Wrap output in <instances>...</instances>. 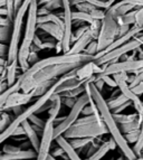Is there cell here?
Wrapping results in <instances>:
<instances>
[{
  "label": "cell",
  "instance_id": "d6a6232c",
  "mask_svg": "<svg viewBox=\"0 0 143 160\" xmlns=\"http://www.w3.org/2000/svg\"><path fill=\"white\" fill-rule=\"evenodd\" d=\"M49 155L53 156L54 158H58V157H63L64 155H65V151H64V149L62 147H57L55 148V149L53 150L52 152H49Z\"/></svg>",
  "mask_w": 143,
  "mask_h": 160
},
{
  "label": "cell",
  "instance_id": "7c38bea8",
  "mask_svg": "<svg viewBox=\"0 0 143 160\" xmlns=\"http://www.w3.org/2000/svg\"><path fill=\"white\" fill-rule=\"evenodd\" d=\"M37 29H40L42 32H45L46 34L51 35L56 42H61L62 38H63V32H64L63 27L54 24V22L37 24Z\"/></svg>",
  "mask_w": 143,
  "mask_h": 160
},
{
  "label": "cell",
  "instance_id": "8fae6325",
  "mask_svg": "<svg viewBox=\"0 0 143 160\" xmlns=\"http://www.w3.org/2000/svg\"><path fill=\"white\" fill-rule=\"evenodd\" d=\"M32 99H34L32 92H29V93H24V92L20 93L19 91L13 92V93H11L10 95L7 98L5 104H3L1 110H0V112H1V111L10 110L11 108H15V107H22L25 104L29 103V102L32 101Z\"/></svg>",
  "mask_w": 143,
  "mask_h": 160
},
{
  "label": "cell",
  "instance_id": "ffe728a7",
  "mask_svg": "<svg viewBox=\"0 0 143 160\" xmlns=\"http://www.w3.org/2000/svg\"><path fill=\"white\" fill-rule=\"evenodd\" d=\"M72 19H73V20H76V22H86L87 25H91L95 22V20L91 17V15H88V13H86V12H83V11H78V10L72 12Z\"/></svg>",
  "mask_w": 143,
  "mask_h": 160
},
{
  "label": "cell",
  "instance_id": "f546056e",
  "mask_svg": "<svg viewBox=\"0 0 143 160\" xmlns=\"http://www.w3.org/2000/svg\"><path fill=\"white\" fill-rule=\"evenodd\" d=\"M98 76L103 78L104 83L107 84L109 86H111V88H116V82L114 81L113 76H111V75H98Z\"/></svg>",
  "mask_w": 143,
  "mask_h": 160
},
{
  "label": "cell",
  "instance_id": "4fadbf2b",
  "mask_svg": "<svg viewBox=\"0 0 143 160\" xmlns=\"http://www.w3.org/2000/svg\"><path fill=\"white\" fill-rule=\"evenodd\" d=\"M21 127H22V129H24L25 136H26L27 140L29 141L32 148L37 152L38 148H39V142H40V139H39V137H38V133L34 130V128H32V124L28 122V120L24 121V122L21 123Z\"/></svg>",
  "mask_w": 143,
  "mask_h": 160
},
{
  "label": "cell",
  "instance_id": "8992f818",
  "mask_svg": "<svg viewBox=\"0 0 143 160\" xmlns=\"http://www.w3.org/2000/svg\"><path fill=\"white\" fill-rule=\"evenodd\" d=\"M143 45V34H139L138 36H135L134 38L130 39L123 45L119 46V47L114 48L112 51L107 52L106 54H103L101 56L94 57V63L97 64L98 66H102L104 64H110V63H115L119 62V59L131 52H134L135 49L140 48Z\"/></svg>",
  "mask_w": 143,
  "mask_h": 160
},
{
  "label": "cell",
  "instance_id": "d590c367",
  "mask_svg": "<svg viewBox=\"0 0 143 160\" xmlns=\"http://www.w3.org/2000/svg\"><path fill=\"white\" fill-rule=\"evenodd\" d=\"M109 143H110V148H111V150H114L115 148H116V143H115V141L113 140V138L109 139Z\"/></svg>",
  "mask_w": 143,
  "mask_h": 160
},
{
  "label": "cell",
  "instance_id": "f1b7e54d",
  "mask_svg": "<svg viewBox=\"0 0 143 160\" xmlns=\"http://www.w3.org/2000/svg\"><path fill=\"white\" fill-rule=\"evenodd\" d=\"M87 29H88V25H84V26L80 27V28H77L76 32H72V44L74 43L76 39H78V38H80L81 36H82V35L84 34V32H86Z\"/></svg>",
  "mask_w": 143,
  "mask_h": 160
},
{
  "label": "cell",
  "instance_id": "4dcf8cb0",
  "mask_svg": "<svg viewBox=\"0 0 143 160\" xmlns=\"http://www.w3.org/2000/svg\"><path fill=\"white\" fill-rule=\"evenodd\" d=\"M61 101H62V104L66 105L67 108H69V109H71V108L75 104V102H76V99H73V98H68V96H63V95H61Z\"/></svg>",
  "mask_w": 143,
  "mask_h": 160
},
{
  "label": "cell",
  "instance_id": "7402d4cb",
  "mask_svg": "<svg viewBox=\"0 0 143 160\" xmlns=\"http://www.w3.org/2000/svg\"><path fill=\"white\" fill-rule=\"evenodd\" d=\"M141 82H143V68L139 69L136 72L133 73V75H129V78H127V83H129V86L133 88V86L138 85Z\"/></svg>",
  "mask_w": 143,
  "mask_h": 160
},
{
  "label": "cell",
  "instance_id": "b9f144b4",
  "mask_svg": "<svg viewBox=\"0 0 143 160\" xmlns=\"http://www.w3.org/2000/svg\"><path fill=\"white\" fill-rule=\"evenodd\" d=\"M25 160H35V159H25Z\"/></svg>",
  "mask_w": 143,
  "mask_h": 160
},
{
  "label": "cell",
  "instance_id": "ba28073f",
  "mask_svg": "<svg viewBox=\"0 0 143 160\" xmlns=\"http://www.w3.org/2000/svg\"><path fill=\"white\" fill-rule=\"evenodd\" d=\"M114 81L116 82V88H119V91L126 96L127 99L132 102V105H134V109L140 117L143 114V101L140 99V96L136 95L132 92V90L129 86L127 83V78H129V74L127 73H119V74L112 75Z\"/></svg>",
  "mask_w": 143,
  "mask_h": 160
},
{
  "label": "cell",
  "instance_id": "ab89813d",
  "mask_svg": "<svg viewBox=\"0 0 143 160\" xmlns=\"http://www.w3.org/2000/svg\"><path fill=\"white\" fill-rule=\"evenodd\" d=\"M135 160H142V158H138V159H135Z\"/></svg>",
  "mask_w": 143,
  "mask_h": 160
},
{
  "label": "cell",
  "instance_id": "9c48e42d",
  "mask_svg": "<svg viewBox=\"0 0 143 160\" xmlns=\"http://www.w3.org/2000/svg\"><path fill=\"white\" fill-rule=\"evenodd\" d=\"M63 3V13H62V18H63V24H64V32H63V38L61 40L62 45V52L63 54L67 53L68 49L72 46V28H73V19H72V6L69 0H62Z\"/></svg>",
  "mask_w": 143,
  "mask_h": 160
},
{
  "label": "cell",
  "instance_id": "603a6c76",
  "mask_svg": "<svg viewBox=\"0 0 143 160\" xmlns=\"http://www.w3.org/2000/svg\"><path fill=\"white\" fill-rule=\"evenodd\" d=\"M143 148V119H142V122H141V127H140V133H139V138L136 140V142L134 143L133 146L132 150L133 152L135 153L136 157H140V152Z\"/></svg>",
  "mask_w": 143,
  "mask_h": 160
},
{
  "label": "cell",
  "instance_id": "d4e9b609",
  "mask_svg": "<svg viewBox=\"0 0 143 160\" xmlns=\"http://www.w3.org/2000/svg\"><path fill=\"white\" fill-rule=\"evenodd\" d=\"M139 133H140V129H138V130H134V131H131V132H127V133L123 134V137H124V139L126 140L127 143H133V144H134L135 142H136V140H138V138H139Z\"/></svg>",
  "mask_w": 143,
  "mask_h": 160
},
{
  "label": "cell",
  "instance_id": "cb8c5ba5",
  "mask_svg": "<svg viewBox=\"0 0 143 160\" xmlns=\"http://www.w3.org/2000/svg\"><path fill=\"white\" fill-rule=\"evenodd\" d=\"M10 122H11L10 115L6 112V111H1L0 112V133L8 127V124Z\"/></svg>",
  "mask_w": 143,
  "mask_h": 160
},
{
  "label": "cell",
  "instance_id": "d6986e66",
  "mask_svg": "<svg viewBox=\"0 0 143 160\" xmlns=\"http://www.w3.org/2000/svg\"><path fill=\"white\" fill-rule=\"evenodd\" d=\"M94 138H76V139H69L68 142L72 146V148H74L75 150L77 149H84L88 143L93 141Z\"/></svg>",
  "mask_w": 143,
  "mask_h": 160
},
{
  "label": "cell",
  "instance_id": "ac0fdd59",
  "mask_svg": "<svg viewBox=\"0 0 143 160\" xmlns=\"http://www.w3.org/2000/svg\"><path fill=\"white\" fill-rule=\"evenodd\" d=\"M28 122L32 124V127L34 128V130L37 133H42L44 128H45L46 121H44L42 119H40L39 117H37V114H32L28 118Z\"/></svg>",
  "mask_w": 143,
  "mask_h": 160
},
{
  "label": "cell",
  "instance_id": "7bdbcfd3",
  "mask_svg": "<svg viewBox=\"0 0 143 160\" xmlns=\"http://www.w3.org/2000/svg\"><path fill=\"white\" fill-rule=\"evenodd\" d=\"M142 160H143V158H142Z\"/></svg>",
  "mask_w": 143,
  "mask_h": 160
},
{
  "label": "cell",
  "instance_id": "9a60e30c",
  "mask_svg": "<svg viewBox=\"0 0 143 160\" xmlns=\"http://www.w3.org/2000/svg\"><path fill=\"white\" fill-rule=\"evenodd\" d=\"M110 150H111V148H110L109 140H107V141H104L103 143L100 144V147L97 148V150L92 156L86 158L85 160H102Z\"/></svg>",
  "mask_w": 143,
  "mask_h": 160
},
{
  "label": "cell",
  "instance_id": "30bf717a",
  "mask_svg": "<svg viewBox=\"0 0 143 160\" xmlns=\"http://www.w3.org/2000/svg\"><path fill=\"white\" fill-rule=\"evenodd\" d=\"M54 120L48 118L46 120L45 128L42 132V139L39 142V148L35 160H47V157L51 152L52 143L54 141Z\"/></svg>",
  "mask_w": 143,
  "mask_h": 160
},
{
  "label": "cell",
  "instance_id": "ee69618b",
  "mask_svg": "<svg viewBox=\"0 0 143 160\" xmlns=\"http://www.w3.org/2000/svg\"><path fill=\"white\" fill-rule=\"evenodd\" d=\"M142 117H143V114H142Z\"/></svg>",
  "mask_w": 143,
  "mask_h": 160
},
{
  "label": "cell",
  "instance_id": "1f68e13d",
  "mask_svg": "<svg viewBox=\"0 0 143 160\" xmlns=\"http://www.w3.org/2000/svg\"><path fill=\"white\" fill-rule=\"evenodd\" d=\"M130 105H132V102H131V101L125 102L124 104H122V105H120L119 108H116V109L112 110V113H113V114H116V113H122L123 111H124L125 109H127V108L130 107Z\"/></svg>",
  "mask_w": 143,
  "mask_h": 160
},
{
  "label": "cell",
  "instance_id": "83f0119b",
  "mask_svg": "<svg viewBox=\"0 0 143 160\" xmlns=\"http://www.w3.org/2000/svg\"><path fill=\"white\" fill-rule=\"evenodd\" d=\"M134 25L143 28V7L142 8H136V10H135Z\"/></svg>",
  "mask_w": 143,
  "mask_h": 160
},
{
  "label": "cell",
  "instance_id": "7a4b0ae2",
  "mask_svg": "<svg viewBox=\"0 0 143 160\" xmlns=\"http://www.w3.org/2000/svg\"><path fill=\"white\" fill-rule=\"evenodd\" d=\"M37 9L38 2L37 0H32L27 10V24L26 29H25L24 39L19 44L18 54H17V62L18 66L21 68L22 73L29 68L28 64V56L30 53V47H32V39H34L36 32H37Z\"/></svg>",
  "mask_w": 143,
  "mask_h": 160
},
{
  "label": "cell",
  "instance_id": "5bb4252c",
  "mask_svg": "<svg viewBox=\"0 0 143 160\" xmlns=\"http://www.w3.org/2000/svg\"><path fill=\"white\" fill-rule=\"evenodd\" d=\"M55 141L57 142V144H58L59 147L63 148L64 151H65V153H66V156L68 157L69 160H83L82 158L80 157V155H78V152H77L74 148H72V146L69 144L68 140L64 138L63 136L57 137V138L55 139Z\"/></svg>",
  "mask_w": 143,
  "mask_h": 160
},
{
  "label": "cell",
  "instance_id": "8d00e7d4",
  "mask_svg": "<svg viewBox=\"0 0 143 160\" xmlns=\"http://www.w3.org/2000/svg\"><path fill=\"white\" fill-rule=\"evenodd\" d=\"M47 160H57V158H54L53 156L49 155V156H48V157H47Z\"/></svg>",
  "mask_w": 143,
  "mask_h": 160
},
{
  "label": "cell",
  "instance_id": "44dd1931",
  "mask_svg": "<svg viewBox=\"0 0 143 160\" xmlns=\"http://www.w3.org/2000/svg\"><path fill=\"white\" fill-rule=\"evenodd\" d=\"M138 117H139L138 113H132V114H122V113H116V114H113L114 120L116 121L117 124H124V123L131 122V121L135 120Z\"/></svg>",
  "mask_w": 143,
  "mask_h": 160
},
{
  "label": "cell",
  "instance_id": "3957f363",
  "mask_svg": "<svg viewBox=\"0 0 143 160\" xmlns=\"http://www.w3.org/2000/svg\"><path fill=\"white\" fill-rule=\"evenodd\" d=\"M93 99L91 96V92H90V81L85 83V92L83 94H81L78 98L76 99V102L73 107L71 108V111L67 114V117H65L63 119L62 122H59L57 126L54 127V140H55L57 137L63 136V133L72 124H74L76 122V120L80 118L81 113H82L83 108L88 104L90 102H92Z\"/></svg>",
  "mask_w": 143,
  "mask_h": 160
},
{
  "label": "cell",
  "instance_id": "6da1fadb",
  "mask_svg": "<svg viewBox=\"0 0 143 160\" xmlns=\"http://www.w3.org/2000/svg\"><path fill=\"white\" fill-rule=\"evenodd\" d=\"M90 92L93 101H94V103H95L96 108L98 110V113L101 115L102 121L104 122L106 129H107V132L111 134V138H113L116 146L120 148L121 152L123 153V157L127 160L138 159V157L133 152L132 148L129 146V143H127L126 140L124 139L122 132L120 131L119 124L116 123V121L114 120L113 113L111 112L110 108L107 107L106 100L104 99L102 93L94 86V84L92 82H90Z\"/></svg>",
  "mask_w": 143,
  "mask_h": 160
},
{
  "label": "cell",
  "instance_id": "836d02e7",
  "mask_svg": "<svg viewBox=\"0 0 143 160\" xmlns=\"http://www.w3.org/2000/svg\"><path fill=\"white\" fill-rule=\"evenodd\" d=\"M131 90H132V92L134 94H136V95H142L143 94V82H141L140 84H138V85L133 86V88H131Z\"/></svg>",
  "mask_w": 143,
  "mask_h": 160
},
{
  "label": "cell",
  "instance_id": "5b68a950",
  "mask_svg": "<svg viewBox=\"0 0 143 160\" xmlns=\"http://www.w3.org/2000/svg\"><path fill=\"white\" fill-rule=\"evenodd\" d=\"M119 35H120L119 24L111 16V13L105 10V15H104L103 19L101 20L97 37L95 39L96 44H97V53L104 51L107 46L111 45L114 40L119 37Z\"/></svg>",
  "mask_w": 143,
  "mask_h": 160
},
{
  "label": "cell",
  "instance_id": "f35d334b",
  "mask_svg": "<svg viewBox=\"0 0 143 160\" xmlns=\"http://www.w3.org/2000/svg\"><path fill=\"white\" fill-rule=\"evenodd\" d=\"M63 160H69V159H68V157H67V158H64Z\"/></svg>",
  "mask_w": 143,
  "mask_h": 160
},
{
  "label": "cell",
  "instance_id": "2e32d148",
  "mask_svg": "<svg viewBox=\"0 0 143 160\" xmlns=\"http://www.w3.org/2000/svg\"><path fill=\"white\" fill-rule=\"evenodd\" d=\"M142 119H143V117H140V115H139L135 120L131 121V122L124 123V124H119L120 131L122 132V134H125V133H127V132H131V131L138 130V129H140V127H141Z\"/></svg>",
  "mask_w": 143,
  "mask_h": 160
},
{
  "label": "cell",
  "instance_id": "4316f807",
  "mask_svg": "<svg viewBox=\"0 0 143 160\" xmlns=\"http://www.w3.org/2000/svg\"><path fill=\"white\" fill-rule=\"evenodd\" d=\"M21 150L22 149L19 146H12V144H9V143L5 144L2 147V152H5V153H11V155H17Z\"/></svg>",
  "mask_w": 143,
  "mask_h": 160
},
{
  "label": "cell",
  "instance_id": "e0dca14e",
  "mask_svg": "<svg viewBox=\"0 0 143 160\" xmlns=\"http://www.w3.org/2000/svg\"><path fill=\"white\" fill-rule=\"evenodd\" d=\"M127 101H130V100L127 99L126 96L123 95L121 92H120L119 95L116 96H111L107 101H106V103H107V107L110 108V110H114V109H116V108H119L120 105H122V104H124L125 102Z\"/></svg>",
  "mask_w": 143,
  "mask_h": 160
},
{
  "label": "cell",
  "instance_id": "e575fe53",
  "mask_svg": "<svg viewBox=\"0 0 143 160\" xmlns=\"http://www.w3.org/2000/svg\"><path fill=\"white\" fill-rule=\"evenodd\" d=\"M7 51H8V46L5 44H0V57H5L7 55Z\"/></svg>",
  "mask_w": 143,
  "mask_h": 160
},
{
  "label": "cell",
  "instance_id": "60d3db41",
  "mask_svg": "<svg viewBox=\"0 0 143 160\" xmlns=\"http://www.w3.org/2000/svg\"><path fill=\"white\" fill-rule=\"evenodd\" d=\"M141 49H142V52H143V45H142V46H141Z\"/></svg>",
  "mask_w": 143,
  "mask_h": 160
},
{
  "label": "cell",
  "instance_id": "74e56055",
  "mask_svg": "<svg viewBox=\"0 0 143 160\" xmlns=\"http://www.w3.org/2000/svg\"><path fill=\"white\" fill-rule=\"evenodd\" d=\"M116 160H125V158L123 157V156H121V157H119V158H117Z\"/></svg>",
  "mask_w": 143,
  "mask_h": 160
},
{
  "label": "cell",
  "instance_id": "277c9868",
  "mask_svg": "<svg viewBox=\"0 0 143 160\" xmlns=\"http://www.w3.org/2000/svg\"><path fill=\"white\" fill-rule=\"evenodd\" d=\"M107 133V129L102 121L98 119L93 122H75L63 133V137L67 140L76 138H97Z\"/></svg>",
  "mask_w": 143,
  "mask_h": 160
},
{
  "label": "cell",
  "instance_id": "52a82bcc",
  "mask_svg": "<svg viewBox=\"0 0 143 160\" xmlns=\"http://www.w3.org/2000/svg\"><path fill=\"white\" fill-rule=\"evenodd\" d=\"M143 68V59H127V61H119L115 63L102 65V73L97 75H114L119 73H127L133 74L139 69Z\"/></svg>",
  "mask_w": 143,
  "mask_h": 160
},
{
  "label": "cell",
  "instance_id": "484cf974",
  "mask_svg": "<svg viewBox=\"0 0 143 160\" xmlns=\"http://www.w3.org/2000/svg\"><path fill=\"white\" fill-rule=\"evenodd\" d=\"M83 53L87 54V55H91V56H93V57L95 56L96 53H97V44H96V40L93 39L92 42L86 46V48L84 49Z\"/></svg>",
  "mask_w": 143,
  "mask_h": 160
}]
</instances>
